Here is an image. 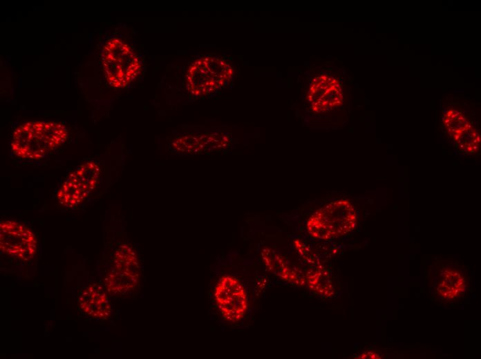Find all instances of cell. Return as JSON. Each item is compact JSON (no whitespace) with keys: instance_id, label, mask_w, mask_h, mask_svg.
<instances>
[{"instance_id":"12","label":"cell","mask_w":481,"mask_h":359,"mask_svg":"<svg viewBox=\"0 0 481 359\" xmlns=\"http://www.w3.org/2000/svg\"><path fill=\"white\" fill-rule=\"evenodd\" d=\"M138 274L136 271L115 269L105 278V284L109 292L123 294L133 289L138 283Z\"/></svg>"},{"instance_id":"8","label":"cell","mask_w":481,"mask_h":359,"mask_svg":"<svg viewBox=\"0 0 481 359\" xmlns=\"http://www.w3.org/2000/svg\"><path fill=\"white\" fill-rule=\"evenodd\" d=\"M81 309L88 315L99 318L110 316L111 307L106 294L100 285H92L79 298Z\"/></svg>"},{"instance_id":"19","label":"cell","mask_w":481,"mask_h":359,"mask_svg":"<svg viewBox=\"0 0 481 359\" xmlns=\"http://www.w3.org/2000/svg\"><path fill=\"white\" fill-rule=\"evenodd\" d=\"M308 99H313V95H308Z\"/></svg>"},{"instance_id":"21","label":"cell","mask_w":481,"mask_h":359,"mask_svg":"<svg viewBox=\"0 0 481 359\" xmlns=\"http://www.w3.org/2000/svg\"><path fill=\"white\" fill-rule=\"evenodd\" d=\"M331 79H332V78H328V81H330Z\"/></svg>"},{"instance_id":"18","label":"cell","mask_w":481,"mask_h":359,"mask_svg":"<svg viewBox=\"0 0 481 359\" xmlns=\"http://www.w3.org/2000/svg\"><path fill=\"white\" fill-rule=\"evenodd\" d=\"M320 79L321 80H323L325 81L327 80V77L325 75L320 77Z\"/></svg>"},{"instance_id":"16","label":"cell","mask_w":481,"mask_h":359,"mask_svg":"<svg viewBox=\"0 0 481 359\" xmlns=\"http://www.w3.org/2000/svg\"><path fill=\"white\" fill-rule=\"evenodd\" d=\"M443 123L452 137L466 128L470 124L462 113L454 109L445 112Z\"/></svg>"},{"instance_id":"6","label":"cell","mask_w":481,"mask_h":359,"mask_svg":"<svg viewBox=\"0 0 481 359\" xmlns=\"http://www.w3.org/2000/svg\"><path fill=\"white\" fill-rule=\"evenodd\" d=\"M0 248L4 253L27 261L36 253L37 240L26 226L6 220L0 224Z\"/></svg>"},{"instance_id":"5","label":"cell","mask_w":481,"mask_h":359,"mask_svg":"<svg viewBox=\"0 0 481 359\" xmlns=\"http://www.w3.org/2000/svg\"><path fill=\"white\" fill-rule=\"evenodd\" d=\"M100 175L99 164L87 162L70 173L58 190L59 203L73 207L84 201L95 188Z\"/></svg>"},{"instance_id":"1","label":"cell","mask_w":481,"mask_h":359,"mask_svg":"<svg viewBox=\"0 0 481 359\" xmlns=\"http://www.w3.org/2000/svg\"><path fill=\"white\" fill-rule=\"evenodd\" d=\"M67 135V129L61 123L28 122L15 130L11 148L20 158L37 159L64 144Z\"/></svg>"},{"instance_id":"7","label":"cell","mask_w":481,"mask_h":359,"mask_svg":"<svg viewBox=\"0 0 481 359\" xmlns=\"http://www.w3.org/2000/svg\"><path fill=\"white\" fill-rule=\"evenodd\" d=\"M215 299L224 318L231 322L240 320L247 308L244 287L230 275L220 279L215 289Z\"/></svg>"},{"instance_id":"17","label":"cell","mask_w":481,"mask_h":359,"mask_svg":"<svg viewBox=\"0 0 481 359\" xmlns=\"http://www.w3.org/2000/svg\"><path fill=\"white\" fill-rule=\"evenodd\" d=\"M357 358H370V359H375V358H381L382 357L373 351H366L361 353V355L358 356L356 357Z\"/></svg>"},{"instance_id":"2","label":"cell","mask_w":481,"mask_h":359,"mask_svg":"<svg viewBox=\"0 0 481 359\" xmlns=\"http://www.w3.org/2000/svg\"><path fill=\"white\" fill-rule=\"evenodd\" d=\"M357 216L346 200L332 202L315 211L308 219L307 229L317 239L329 240L343 236L356 226Z\"/></svg>"},{"instance_id":"20","label":"cell","mask_w":481,"mask_h":359,"mask_svg":"<svg viewBox=\"0 0 481 359\" xmlns=\"http://www.w3.org/2000/svg\"><path fill=\"white\" fill-rule=\"evenodd\" d=\"M317 81H318V78H314V79H313V82H314V83L317 82Z\"/></svg>"},{"instance_id":"15","label":"cell","mask_w":481,"mask_h":359,"mask_svg":"<svg viewBox=\"0 0 481 359\" xmlns=\"http://www.w3.org/2000/svg\"><path fill=\"white\" fill-rule=\"evenodd\" d=\"M114 264L117 270L135 271L138 267L137 255L130 246L122 244L115 253Z\"/></svg>"},{"instance_id":"4","label":"cell","mask_w":481,"mask_h":359,"mask_svg":"<svg viewBox=\"0 0 481 359\" xmlns=\"http://www.w3.org/2000/svg\"><path fill=\"white\" fill-rule=\"evenodd\" d=\"M234 70L229 62L216 57H202L194 61L186 74V90L194 96H205L226 86Z\"/></svg>"},{"instance_id":"10","label":"cell","mask_w":481,"mask_h":359,"mask_svg":"<svg viewBox=\"0 0 481 359\" xmlns=\"http://www.w3.org/2000/svg\"><path fill=\"white\" fill-rule=\"evenodd\" d=\"M466 287L465 278L460 271L447 269L442 273L437 291L442 298L454 300L465 291Z\"/></svg>"},{"instance_id":"13","label":"cell","mask_w":481,"mask_h":359,"mask_svg":"<svg viewBox=\"0 0 481 359\" xmlns=\"http://www.w3.org/2000/svg\"><path fill=\"white\" fill-rule=\"evenodd\" d=\"M307 282L310 289L321 295L330 297L334 294L329 274L322 268L310 270L307 273Z\"/></svg>"},{"instance_id":"14","label":"cell","mask_w":481,"mask_h":359,"mask_svg":"<svg viewBox=\"0 0 481 359\" xmlns=\"http://www.w3.org/2000/svg\"><path fill=\"white\" fill-rule=\"evenodd\" d=\"M453 137L462 152L473 154L479 148L480 136L471 124L464 130L453 135Z\"/></svg>"},{"instance_id":"3","label":"cell","mask_w":481,"mask_h":359,"mask_svg":"<svg viewBox=\"0 0 481 359\" xmlns=\"http://www.w3.org/2000/svg\"><path fill=\"white\" fill-rule=\"evenodd\" d=\"M102 64L109 85L121 88L140 74L141 63L134 50L119 38L108 40L102 50Z\"/></svg>"},{"instance_id":"9","label":"cell","mask_w":481,"mask_h":359,"mask_svg":"<svg viewBox=\"0 0 481 359\" xmlns=\"http://www.w3.org/2000/svg\"><path fill=\"white\" fill-rule=\"evenodd\" d=\"M217 135V133L211 135H185L175 139L172 142V146L175 150L180 153H196L209 148H215L218 147L214 144H220V141L215 138Z\"/></svg>"},{"instance_id":"11","label":"cell","mask_w":481,"mask_h":359,"mask_svg":"<svg viewBox=\"0 0 481 359\" xmlns=\"http://www.w3.org/2000/svg\"><path fill=\"white\" fill-rule=\"evenodd\" d=\"M263 262L271 272L283 280L299 284V275L284 258L270 249L262 251Z\"/></svg>"}]
</instances>
